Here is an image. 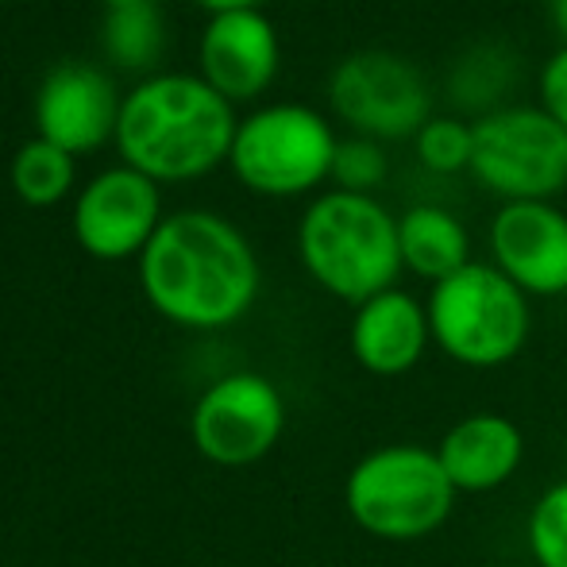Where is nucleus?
<instances>
[{"label":"nucleus","instance_id":"obj_15","mask_svg":"<svg viewBox=\"0 0 567 567\" xmlns=\"http://www.w3.org/2000/svg\"><path fill=\"white\" fill-rule=\"evenodd\" d=\"M436 455L460 494H491L522 471L525 436L502 413H467L441 436Z\"/></svg>","mask_w":567,"mask_h":567},{"label":"nucleus","instance_id":"obj_6","mask_svg":"<svg viewBox=\"0 0 567 567\" xmlns=\"http://www.w3.org/2000/svg\"><path fill=\"white\" fill-rule=\"evenodd\" d=\"M340 140L329 120L306 105H270L247 116L231 143V171L247 189L267 197H298L332 174Z\"/></svg>","mask_w":567,"mask_h":567},{"label":"nucleus","instance_id":"obj_20","mask_svg":"<svg viewBox=\"0 0 567 567\" xmlns=\"http://www.w3.org/2000/svg\"><path fill=\"white\" fill-rule=\"evenodd\" d=\"M475 155V127L452 116H433L417 132V158L436 174H455L471 166Z\"/></svg>","mask_w":567,"mask_h":567},{"label":"nucleus","instance_id":"obj_3","mask_svg":"<svg viewBox=\"0 0 567 567\" xmlns=\"http://www.w3.org/2000/svg\"><path fill=\"white\" fill-rule=\"evenodd\" d=\"M301 267L317 286L348 306L379 298L394 290L402 275V244L398 220L371 194L317 197L298 225Z\"/></svg>","mask_w":567,"mask_h":567},{"label":"nucleus","instance_id":"obj_12","mask_svg":"<svg viewBox=\"0 0 567 567\" xmlns=\"http://www.w3.org/2000/svg\"><path fill=\"white\" fill-rule=\"evenodd\" d=\"M494 267L525 298L567 293V217L548 202H506L491 220Z\"/></svg>","mask_w":567,"mask_h":567},{"label":"nucleus","instance_id":"obj_2","mask_svg":"<svg viewBox=\"0 0 567 567\" xmlns=\"http://www.w3.org/2000/svg\"><path fill=\"white\" fill-rule=\"evenodd\" d=\"M236 127L231 101L205 78L158 74L124 97L116 147L151 182H194L231 155Z\"/></svg>","mask_w":567,"mask_h":567},{"label":"nucleus","instance_id":"obj_4","mask_svg":"<svg viewBox=\"0 0 567 567\" xmlns=\"http://www.w3.org/2000/svg\"><path fill=\"white\" fill-rule=\"evenodd\" d=\"M460 491L452 486L436 449L382 444L367 452L343 483L348 517L374 540L413 545L449 525Z\"/></svg>","mask_w":567,"mask_h":567},{"label":"nucleus","instance_id":"obj_14","mask_svg":"<svg viewBox=\"0 0 567 567\" xmlns=\"http://www.w3.org/2000/svg\"><path fill=\"white\" fill-rule=\"evenodd\" d=\"M429 343H433L429 309L405 290H386L355 306L348 348L363 371L379 374V379L410 374L425 359Z\"/></svg>","mask_w":567,"mask_h":567},{"label":"nucleus","instance_id":"obj_7","mask_svg":"<svg viewBox=\"0 0 567 567\" xmlns=\"http://www.w3.org/2000/svg\"><path fill=\"white\" fill-rule=\"evenodd\" d=\"M471 171L506 202H548L567 186V127L545 109H502L475 124Z\"/></svg>","mask_w":567,"mask_h":567},{"label":"nucleus","instance_id":"obj_19","mask_svg":"<svg viewBox=\"0 0 567 567\" xmlns=\"http://www.w3.org/2000/svg\"><path fill=\"white\" fill-rule=\"evenodd\" d=\"M525 540L537 567H567V478L533 502Z\"/></svg>","mask_w":567,"mask_h":567},{"label":"nucleus","instance_id":"obj_5","mask_svg":"<svg viewBox=\"0 0 567 567\" xmlns=\"http://www.w3.org/2000/svg\"><path fill=\"white\" fill-rule=\"evenodd\" d=\"M425 309L433 343L471 371H491L517 359L533 332L529 298L486 262H467L460 275L436 282Z\"/></svg>","mask_w":567,"mask_h":567},{"label":"nucleus","instance_id":"obj_8","mask_svg":"<svg viewBox=\"0 0 567 567\" xmlns=\"http://www.w3.org/2000/svg\"><path fill=\"white\" fill-rule=\"evenodd\" d=\"M286 433L282 390L255 371L217 379L194 405L189 436L194 449L217 467H251L275 452Z\"/></svg>","mask_w":567,"mask_h":567},{"label":"nucleus","instance_id":"obj_23","mask_svg":"<svg viewBox=\"0 0 567 567\" xmlns=\"http://www.w3.org/2000/svg\"><path fill=\"white\" fill-rule=\"evenodd\" d=\"M202 8H209L213 16H220V12H247V8H259L262 0H197Z\"/></svg>","mask_w":567,"mask_h":567},{"label":"nucleus","instance_id":"obj_22","mask_svg":"<svg viewBox=\"0 0 567 567\" xmlns=\"http://www.w3.org/2000/svg\"><path fill=\"white\" fill-rule=\"evenodd\" d=\"M540 109L560 127H567V47L556 51L540 70Z\"/></svg>","mask_w":567,"mask_h":567},{"label":"nucleus","instance_id":"obj_17","mask_svg":"<svg viewBox=\"0 0 567 567\" xmlns=\"http://www.w3.org/2000/svg\"><path fill=\"white\" fill-rule=\"evenodd\" d=\"M166 28L158 0H116L105 4V23H101V47L109 62L120 70H151L163 59Z\"/></svg>","mask_w":567,"mask_h":567},{"label":"nucleus","instance_id":"obj_13","mask_svg":"<svg viewBox=\"0 0 567 567\" xmlns=\"http://www.w3.org/2000/svg\"><path fill=\"white\" fill-rule=\"evenodd\" d=\"M278 74V35L259 8L220 12L202 35V78L225 101H251Z\"/></svg>","mask_w":567,"mask_h":567},{"label":"nucleus","instance_id":"obj_1","mask_svg":"<svg viewBox=\"0 0 567 567\" xmlns=\"http://www.w3.org/2000/svg\"><path fill=\"white\" fill-rule=\"evenodd\" d=\"M155 313L197 332L228 329L259 298V259L231 220L205 209L166 217L140 255Z\"/></svg>","mask_w":567,"mask_h":567},{"label":"nucleus","instance_id":"obj_16","mask_svg":"<svg viewBox=\"0 0 567 567\" xmlns=\"http://www.w3.org/2000/svg\"><path fill=\"white\" fill-rule=\"evenodd\" d=\"M398 244H402V267H410L417 278H429L433 286L460 275L471 262L467 228L436 205H417L405 213L398 220Z\"/></svg>","mask_w":567,"mask_h":567},{"label":"nucleus","instance_id":"obj_21","mask_svg":"<svg viewBox=\"0 0 567 567\" xmlns=\"http://www.w3.org/2000/svg\"><path fill=\"white\" fill-rule=\"evenodd\" d=\"M332 178H337L340 189H348V194H367V189H374L386 178V155H382L374 140H348L337 147Z\"/></svg>","mask_w":567,"mask_h":567},{"label":"nucleus","instance_id":"obj_24","mask_svg":"<svg viewBox=\"0 0 567 567\" xmlns=\"http://www.w3.org/2000/svg\"><path fill=\"white\" fill-rule=\"evenodd\" d=\"M553 23H556V31L567 39V0H553Z\"/></svg>","mask_w":567,"mask_h":567},{"label":"nucleus","instance_id":"obj_9","mask_svg":"<svg viewBox=\"0 0 567 567\" xmlns=\"http://www.w3.org/2000/svg\"><path fill=\"white\" fill-rule=\"evenodd\" d=\"M329 101L337 116L379 140L417 135L429 124V85L417 66L386 51H359L332 74Z\"/></svg>","mask_w":567,"mask_h":567},{"label":"nucleus","instance_id":"obj_10","mask_svg":"<svg viewBox=\"0 0 567 567\" xmlns=\"http://www.w3.org/2000/svg\"><path fill=\"white\" fill-rule=\"evenodd\" d=\"M158 225H163L158 182L132 166H113L97 174L74 205V239L85 255L105 262L143 255Z\"/></svg>","mask_w":567,"mask_h":567},{"label":"nucleus","instance_id":"obj_11","mask_svg":"<svg viewBox=\"0 0 567 567\" xmlns=\"http://www.w3.org/2000/svg\"><path fill=\"white\" fill-rule=\"evenodd\" d=\"M120 109L124 101L105 70L93 62H59L35 93L39 140L66 155H93L116 140Z\"/></svg>","mask_w":567,"mask_h":567},{"label":"nucleus","instance_id":"obj_18","mask_svg":"<svg viewBox=\"0 0 567 567\" xmlns=\"http://www.w3.org/2000/svg\"><path fill=\"white\" fill-rule=\"evenodd\" d=\"M8 178H12V189L23 205L47 209V205H59L74 186V155H66L62 147L35 135V140L16 151Z\"/></svg>","mask_w":567,"mask_h":567}]
</instances>
